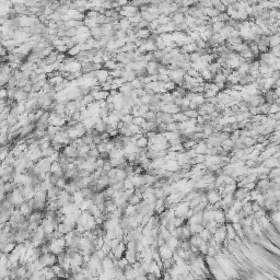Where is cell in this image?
<instances>
[{"instance_id": "7c38bea8", "label": "cell", "mask_w": 280, "mask_h": 280, "mask_svg": "<svg viewBox=\"0 0 280 280\" xmlns=\"http://www.w3.org/2000/svg\"><path fill=\"white\" fill-rule=\"evenodd\" d=\"M188 75H192V77H197L198 73H197V71H196L195 69H189L188 70Z\"/></svg>"}, {"instance_id": "52a82bcc", "label": "cell", "mask_w": 280, "mask_h": 280, "mask_svg": "<svg viewBox=\"0 0 280 280\" xmlns=\"http://www.w3.org/2000/svg\"><path fill=\"white\" fill-rule=\"evenodd\" d=\"M123 70L121 69H116L114 70V71H109V75H111V77L113 79H118V78H123Z\"/></svg>"}, {"instance_id": "5b68a950", "label": "cell", "mask_w": 280, "mask_h": 280, "mask_svg": "<svg viewBox=\"0 0 280 280\" xmlns=\"http://www.w3.org/2000/svg\"><path fill=\"white\" fill-rule=\"evenodd\" d=\"M93 102H95V100H94V97H92V94H88V95H85V97H82V100H81V103H82V105H85V106H88V105H90V104H92Z\"/></svg>"}, {"instance_id": "9c48e42d", "label": "cell", "mask_w": 280, "mask_h": 280, "mask_svg": "<svg viewBox=\"0 0 280 280\" xmlns=\"http://www.w3.org/2000/svg\"><path fill=\"white\" fill-rule=\"evenodd\" d=\"M146 119L143 117H141V116H139V117H134V122H133V124L134 125H137V126H139V127H141L143 124L146 123Z\"/></svg>"}, {"instance_id": "277c9868", "label": "cell", "mask_w": 280, "mask_h": 280, "mask_svg": "<svg viewBox=\"0 0 280 280\" xmlns=\"http://www.w3.org/2000/svg\"><path fill=\"white\" fill-rule=\"evenodd\" d=\"M81 51H81V48H80V46L75 45V47H72V48H70L69 51H68V53H67V56L75 58L79 54H80V53H81Z\"/></svg>"}, {"instance_id": "7a4b0ae2", "label": "cell", "mask_w": 280, "mask_h": 280, "mask_svg": "<svg viewBox=\"0 0 280 280\" xmlns=\"http://www.w3.org/2000/svg\"><path fill=\"white\" fill-rule=\"evenodd\" d=\"M91 94H92V97H94V100L97 101V102H101V101H104V100H106L107 97H109V92H106V91H91Z\"/></svg>"}, {"instance_id": "30bf717a", "label": "cell", "mask_w": 280, "mask_h": 280, "mask_svg": "<svg viewBox=\"0 0 280 280\" xmlns=\"http://www.w3.org/2000/svg\"><path fill=\"white\" fill-rule=\"evenodd\" d=\"M93 140H94V137H92V136H88V135H85V137L82 138L83 143H85V145H88V146L92 145V143H93Z\"/></svg>"}, {"instance_id": "6da1fadb", "label": "cell", "mask_w": 280, "mask_h": 280, "mask_svg": "<svg viewBox=\"0 0 280 280\" xmlns=\"http://www.w3.org/2000/svg\"><path fill=\"white\" fill-rule=\"evenodd\" d=\"M94 72H95V77H97L100 85H103V83H105V82L107 81V79L111 77L109 70L104 69V68L101 69V70H97V71H94Z\"/></svg>"}, {"instance_id": "3957f363", "label": "cell", "mask_w": 280, "mask_h": 280, "mask_svg": "<svg viewBox=\"0 0 280 280\" xmlns=\"http://www.w3.org/2000/svg\"><path fill=\"white\" fill-rule=\"evenodd\" d=\"M136 146L140 148V149H146V148L149 147V139L146 136H142L141 138L136 141Z\"/></svg>"}, {"instance_id": "ba28073f", "label": "cell", "mask_w": 280, "mask_h": 280, "mask_svg": "<svg viewBox=\"0 0 280 280\" xmlns=\"http://www.w3.org/2000/svg\"><path fill=\"white\" fill-rule=\"evenodd\" d=\"M129 21L131 22V24H139V23L142 21V18H141L140 12L137 13V14H136L135 17H133V18H130Z\"/></svg>"}, {"instance_id": "8fae6325", "label": "cell", "mask_w": 280, "mask_h": 280, "mask_svg": "<svg viewBox=\"0 0 280 280\" xmlns=\"http://www.w3.org/2000/svg\"><path fill=\"white\" fill-rule=\"evenodd\" d=\"M0 97L1 100H7L8 99V90L6 88H2L1 89V92H0Z\"/></svg>"}, {"instance_id": "8992f818", "label": "cell", "mask_w": 280, "mask_h": 280, "mask_svg": "<svg viewBox=\"0 0 280 280\" xmlns=\"http://www.w3.org/2000/svg\"><path fill=\"white\" fill-rule=\"evenodd\" d=\"M121 121L123 122L125 125H131L134 122V116L131 114L129 115H123V117L121 118Z\"/></svg>"}]
</instances>
